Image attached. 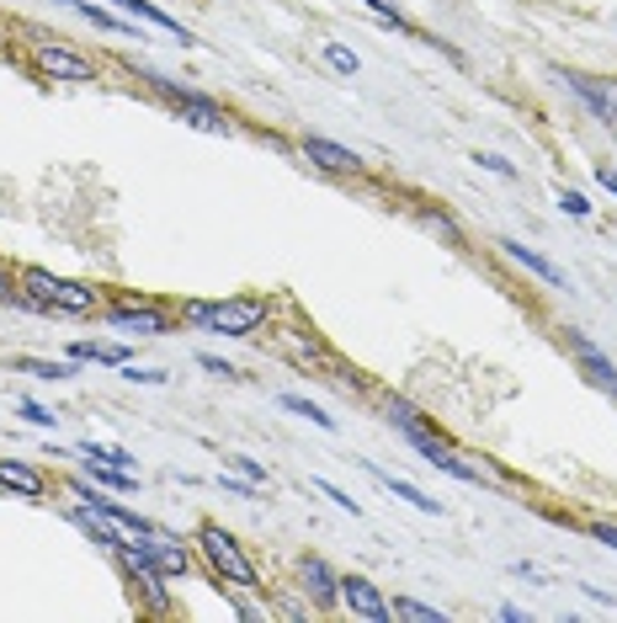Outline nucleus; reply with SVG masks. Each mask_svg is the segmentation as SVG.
I'll use <instances>...</instances> for the list:
<instances>
[{
  "label": "nucleus",
  "instance_id": "obj_12",
  "mask_svg": "<svg viewBox=\"0 0 617 623\" xmlns=\"http://www.w3.org/2000/svg\"><path fill=\"white\" fill-rule=\"evenodd\" d=\"M144 554H149V559H155V565H160V571H166V575H187V571H192L187 549H182L176 538H166L160 527H155V533L144 538Z\"/></svg>",
  "mask_w": 617,
  "mask_h": 623
},
{
  "label": "nucleus",
  "instance_id": "obj_10",
  "mask_svg": "<svg viewBox=\"0 0 617 623\" xmlns=\"http://www.w3.org/2000/svg\"><path fill=\"white\" fill-rule=\"evenodd\" d=\"M565 341H570L575 362H580V373H586L596 389H607V395L617 400V368H613V358H601V352H596V347H591V341H586L580 331H565Z\"/></svg>",
  "mask_w": 617,
  "mask_h": 623
},
{
  "label": "nucleus",
  "instance_id": "obj_23",
  "mask_svg": "<svg viewBox=\"0 0 617 623\" xmlns=\"http://www.w3.org/2000/svg\"><path fill=\"white\" fill-rule=\"evenodd\" d=\"M80 458H101V464L134 469V454H123V448H101V442H80Z\"/></svg>",
  "mask_w": 617,
  "mask_h": 623
},
{
  "label": "nucleus",
  "instance_id": "obj_24",
  "mask_svg": "<svg viewBox=\"0 0 617 623\" xmlns=\"http://www.w3.org/2000/svg\"><path fill=\"white\" fill-rule=\"evenodd\" d=\"M421 224H427V230H437L442 240H452V245L463 240V235H458V224H452V218L442 214V208H421Z\"/></svg>",
  "mask_w": 617,
  "mask_h": 623
},
{
  "label": "nucleus",
  "instance_id": "obj_22",
  "mask_svg": "<svg viewBox=\"0 0 617 623\" xmlns=\"http://www.w3.org/2000/svg\"><path fill=\"white\" fill-rule=\"evenodd\" d=\"M368 6H373V11H379L383 22L394 27V32H410V38H431V32H421V27H410V22H404L400 11H394V0H368Z\"/></svg>",
  "mask_w": 617,
  "mask_h": 623
},
{
  "label": "nucleus",
  "instance_id": "obj_27",
  "mask_svg": "<svg viewBox=\"0 0 617 623\" xmlns=\"http://www.w3.org/2000/svg\"><path fill=\"white\" fill-rule=\"evenodd\" d=\"M22 416L32 421V427H53V421H59V416H53V410H43L38 400H22Z\"/></svg>",
  "mask_w": 617,
  "mask_h": 623
},
{
  "label": "nucleus",
  "instance_id": "obj_7",
  "mask_svg": "<svg viewBox=\"0 0 617 623\" xmlns=\"http://www.w3.org/2000/svg\"><path fill=\"white\" fill-rule=\"evenodd\" d=\"M341 607L368 623H389V602H383V592L368 575H341Z\"/></svg>",
  "mask_w": 617,
  "mask_h": 623
},
{
  "label": "nucleus",
  "instance_id": "obj_5",
  "mask_svg": "<svg viewBox=\"0 0 617 623\" xmlns=\"http://www.w3.org/2000/svg\"><path fill=\"white\" fill-rule=\"evenodd\" d=\"M27 65H32L38 75H48V80H75V86L96 80V65L80 53V48H70V43H32Z\"/></svg>",
  "mask_w": 617,
  "mask_h": 623
},
{
  "label": "nucleus",
  "instance_id": "obj_1",
  "mask_svg": "<svg viewBox=\"0 0 617 623\" xmlns=\"http://www.w3.org/2000/svg\"><path fill=\"white\" fill-rule=\"evenodd\" d=\"M17 288H22V310H43V314H91L96 310L91 283L53 278L48 266H22L17 272Z\"/></svg>",
  "mask_w": 617,
  "mask_h": 623
},
{
  "label": "nucleus",
  "instance_id": "obj_25",
  "mask_svg": "<svg viewBox=\"0 0 617 623\" xmlns=\"http://www.w3.org/2000/svg\"><path fill=\"white\" fill-rule=\"evenodd\" d=\"M229 464H235V469H239V475H245V479H251V485H272V479H266V469H262V464H256V458L235 454V458H229Z\"/></svg>",
  "mask_w": 617,
  "mask_h": 623
},
{
  "label": "nucleus",
  "instance_id": "obj_2",
  "mask_svg": "<svg viewBox=\"0 0 617 623\" xmlns=\"http://www.w3.org/2000/svg\"><path fill=\"white\" fill-rule=\"evenodd\" d=\"M182 314H187L197 331H214V335H251L266 325V314H272V304L266 299H256V293H239V299H218V304H208V299H187L182 304Z\"/></svg>",
  "mask_w": 617,
  "mask_h": 623
},
{
  "label": "nucleus",
  "instance_id": "obj_18",
  "mask_svg": "<svg viewBox=\"0 0 617 623\" xmlns=\"http://www.w3.org/2000/svg\"><path fill=\"white\" fill-rule=\"evenodd\" d=\"M389 619H415V623H442L448 613L442 607H427V602H410V597H394L389 602Z\"/></svg>",
  "mask_w": 617,
  "mask_h": 623
},
{
  "label": "nucleus",
  "instance_id": "obj_19",
  "mask_svg": "<svg viewBox=\"0 0 617 623\" xmlns=\"http://www.w3.org/2000/svg\"><path fill=\"white\" fill-rule=\"evenodd\" d=\"M379 479L389 485V490H394V496H400V502H410V506H415V512H431V517H442V502H431V496H421L415 485H404V479H394V475H379Z\"/></svg>",
  "mask_w": 617,
  "mask_h": 623
},
{
  "label": "nucleus",
  "instance_id": "obj_29",
  "mask_svg": "<svg viewBox=\"0 0 617 623\" xmlns=\"http://www.w3.org/2000/svg\"><path fill=\"white\" fill-rule=\"evenodd\" d=\"M320 490H325V496H331V502H335V506H341V512H352V517H356V512H362V506H356V502H352V496H346V490H335L331 479H320Z\"/></svg>",
  "mask_w": 617,
  "mask_h": 623
},
{
  "label": "nucleus",
  "instance_id": "obj_13",
  "mask_svg": "<svg viewBox=\"0 0 617 623\" xmlns=\"http://www.w3.org/2000/svg\"><path fill=\"white\" fill-rule=\"evenodd\" d=\"M500 245H506V256H511V262H522L527 272H538V278H543V283L565 288V272H559V266L548 262V256H538V251H532V245H522V240H500Z\"/></svg>",
  "mask_w": 617,
  "mask_h": 623
},
{
  "label": "nucleus",
  "instance_id": "obj_8",
  "mask_svg": "<svg viewBox=\"0 0 617 623\" xmlns=\"http://www.w3.org/2000/svg\"><path fill=\"white\" fill-rule=\"evenodd\" d=\"M298 581H304L308 607H335V602H341V575H335L320 554H304V559H298Z\"/></svg>",
  "mask_w": 617,
  "mask_h": 623
},
{
  "label": "nucleus",
  "instance_id": "obj_14",
  "mask_svg": "<svg viewBox=\"0 0 617 623\" xmlns=\"http://www.w3.org/2000/svg\"><path fill=\"white\" fill-rule=\"evenodd\" d=\"M118 6H123V11H134L139 22H155V27H160V32H170V38H182V43H187V48L197 43V38H192V32H187V27L176 22V17H166L160 6H149V0H118Z\"/></svg>",
  "mask_w": 617,
  "mask_h": 623
},
{
  "label": "nucleus",
  "instance_id": "obj_17",
  "mask_svg": "<svg viewBox=\"0 0 617 623\" xmlns=\"http://www.w3.org/2000/svg\"><path fill=\"white\" fill-rule=\"evenodd\" d=\"M11 373H32V379H48V383H53V379H70L75 368H70V362H43V358H17V362H11Z\"/></svg>",
  "mask_w": 617,
  "mask_h": 623
},
{
  "label": "nucleus",
  "instance_id": "obj_30",
  "mask_svg": "<svg viewBox=\"0 0 617 623\" xmlns=\"http://www.w3.org/2000/svg\"><path fill=\"white\" fill-rule=\"evenodd\" d=\"M559 203H565V214H575V218H586V214H591V203H586L580 192H559Z\"/></svg>",
  "mask_w": 617,
  "mask_h": 623
},
{
  "label": "nucleus",
  "instance_id": "obj_35",
  "mask_svg": "<svg viewBox=\"0 0 617 623\" xmlns=\"http://www.w3.org/2000/svg\"><path fill=\"white\" fill-rule=\"evenodd\" d=\"M596 182H601L607 192H617V171H607V166H601V171H596Z\"/></svg>",
  "mask_w": 617,
  "mask_h": 623
},
{
  "label": "nucleus",
  "instance_id": "obj_36",
  "mask_svg": "<svg viewBox=\"0 0 617 623\" xmlns=\"http://www.w3.org/2000/svg\"><path fill=\"white\" fill-rule=\"evenodd\" d=\"M0 32H6V22H0Z\"/></svg>",
  "mask_w": 617,
  "mask_h": 623
},
{
  "label": "nucleus",
  "instance_id": "obj_32",
  "mask_svg": "<svg viewBox=\"0 0 617 623\" xmlns=\"http://www.w3.org/2000/svg\"><path fill=\"white\" fill-rule=\"evenodd\" d=\"M479 166L496 171V176H517V166H511V160H500V155H479Z\"/></svg>",
  "mask_w": 617,
  "mask_h": 623
},
{
  "label": "nucleus",
  "instance_id": "obj_31",
  "mask_svg": "<svg viewBox=\"0 0 617 623\" xmlns=\"http://www.w3.org/2000/svg\"><path fill=\"white\" fill-rule=\"evenodd\" d=\"M123 379H134V383H166V373H155V368H134V362H128V373H123Z\"/></svg>",
  "mask_w": 617,
  "mask_h": 623
},
{
  "label": "nucleus",
  "instance_id": "obj_28",
  "mask_svg": "<svg viewBox=\"0 0 617 623\" xmlns=\"http://www.w3.org/2000/svg\"><path fill=\"white\" fill-rule=\"evenodd\" d=\"M96 362H107V368H128V347H96Z\"/></svg>",
  "mask_w": 617,
  "mask_h": 623
},
{
  "label": "nucleus",
  "instance_id": "obj_20",
  "mask_svg": "<svg viewBox=\"0 0 617 623\" xmlns=\"http://www.w3.org/2000/svg\"><path fill=\"white\" fill-rule=\"evenodd\" d=\"M283 406L293 410V416H304V421H314V427H325V431L335 427V416H325V410H320V406H308L304 395H283Z\"/></svg>",
  "mask_w": 617,
  "mask_h": 623
},
{
  "label": "nucleus",
  "instance_id": "obj_21",
  "mask_svg": "<svg viewBox=\"0 0 617 623\" xmlns=\"http://www.w3.org/2000/svg\"><path fill=\"white\" fill-rule=\"evenodd\" d=\"M325 65H331L335 75H356V70H362V59H356L346 43H325Z\"/></svg>",
  "mask_w": 617,
  "mask_h": 623
},
{
  "label": "nucleus",
  "instance_id": "obj_4",
  "mask_svg": "<svg viewBox=\"0 0 617 623\" xmlns=\"http://www.w3.org/2000/svg\"><path fill=\"white\" fill-rule=\"evenodd\" d=\"M149 86H155V91L176 107V118L192 123V128H203V134H229V128H235V123H229V113L218 107L214 96L192 91V86H176V80H166V75H149Z\"/></svg>",
  "mask_w": 617,
  "mask_h": 623
},
{
  "label": "nucleus",
  "instance_id": "obj_11",
  "mask_svg": "<svg viewBox=\"0 0 617 623\" xmlns=\"http://www.w3.org/2000/svg\"><path fill=\"white\" fill-rule=\"evenodd\" d=\"M304 155L320 171H331V176H356V171H362V160H356L352 149H341V144H331V139H320V134H304Z\"/></svg>",
  "mask_w": 617,
  "mask_h": 623
},
{
  "label": "nucleus",
  "instance_id": "obj_33",
  "mask_svg": "<svg viewBox=\"0 0 617 623\" xmlns=\"http://www.w3.org/2000/svg\"><path fill=\"white\" fill-rule=\"evenodd\" d=\"M591 538L596 544H607V549H617V527L613 523H591Z\"/></svg>",
  "mask_w": 617,
  "mask_h": 623
},
{
  "label": "nucleus",
  "instance_id": "obj_34",
  "mask_svg": "<svg viewBox=\"0 0 617 623\" xmlns=\"http://www.w3.org/2000/svg\"><path fill=\"white\" fill-rule=\"evenodd\" d=\"M197 362H203L208 373H218V379H235V368H229V362H218V358H197Z\"/></svg>",
  "mask_w": 617,
  "mask_h": 623
},
{
  "label": "nucleus",
  "instance_id": "obj_9",
  "mask_svg": "<svg viewBox=\"0 0 617 623\" xmlns=\"http://www.w3.org/2000/svg\"><path fill=\"white\" fill-rule=\"evenodd\" d=\"M0 490L22 496V502H43L48 496V475L27 458H0Z\"/></svg>",
  "mask_w": 617,
  "mask_h": 623
},
{
  "label": "nucleus",
  "instance_id": "obj_6",
  "mask_svg": "<svg viewBox=\"0 0 617 623\" xmlns=\"http://www.w3.org/2000/svg\"><path fill=\"white\" fill-rule=\"evenodd\" d=\"M107 325H112V331H139V335H166L170 331L166 314L155 310L149 299H134V293H128V299H118V304L107 310Z\"/></svg>",
  "mask_w": 617,
  "mask_h": 623
},
{
  "label": "nucleus",
  "instance_id": "obj_16",
  "mask_svg": "<svg viewBox=\"0 0 617 623\" xmlns=\"http://www.w3.org/2000/svg\"><path fill=\"white\" fill-rule=\"evenodd\" d=\"M86 475H91L96 485H107V490H134V485H139V479H134V469L101 464V458H86Z\"/></svg>",
  "mask_w": 617,
  "mask_h": 623
},
{
  "label": "nucleus",
  "instance_id": "obj_26",
  "mask_svg": "<svg viewBox=\"0 0 617 623\" xmlns=\"http://www.w3.org/2000/svg\"><path fill=\"white\" fill-rule=\"evenodd\" d=\"M0 304H22V288H17V278H11L6 262H0Z\"/></svg>",
  "mask_w": 617,
  "mask_h": 623
},
{
  "label": "nucleus",
  "instance_id": "obj_15",
  "mask_svg": "<svg viewBox=\"0 0 617 623\" xmlns=\"http://www.w3.org/2000/svg\"><path fill=\"white\" fill-rule=\"evenodd\" d=\"M570 86H575V96H586V101L596 107V118L617 123V86H596V80H586V75H570Z\"/></svg>",
  "mask_w": 617,
  "mask_h": 623
},
{
  "label": "nucleus",
  "instance_id": "obj_3",
  "mask_svg": "<svg viewBox=\"0 0 617 623\" xmlns=\"http://www.w3.org/2000/svg\"><path fill=\"white\" fill-rule=\"evenodd\" d=\"M197 549H203V559H208L214 581L239 586V592H262V575H256V565H251V554L239 549L235 533H224L218 523H203L197 527Z\"/></svg>",
  "mask_w": 617,
  "mask_h": 623
}]
</instances>
